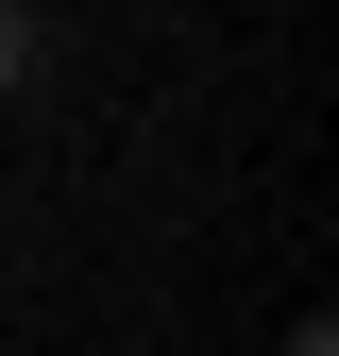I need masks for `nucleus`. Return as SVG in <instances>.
<instances>
[{
  "mask_svg": "<svg viewBox=\"0 0 339 356\" xmlns=\"http://www.w3.org/2000/svg\"><path fill=\"white\" fill-rule=\"evenodd\" d=\"M17 68H34V17H17V0H0V102H17Z\"/></svg>",
  "mask_w": 339,
  "mask_h": 356,
  "instance_id": "nucleus-1",
  "label": "nucleus"
}]
</instances>
